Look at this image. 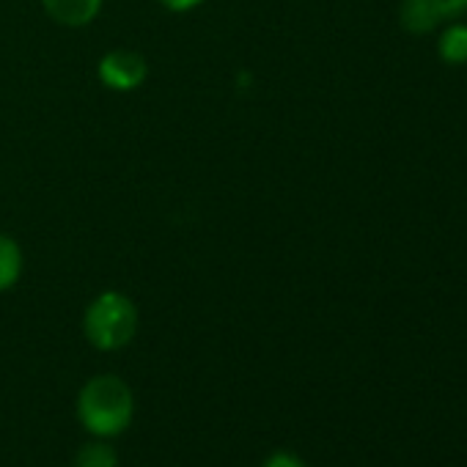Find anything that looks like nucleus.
<instances>
[{"instance_id":"nucleus-1","label":"nucleus","mask_w":467,"mask_h":467,"mask_svg":"<svg viewBox=\"0 0 467 467\" xmlns=\"http://www.w3.org/2000/svg\"><path fill=\"white\" fill-rule=\"evenodd\" d=\"M78 418L91 437L113 440L135 420V393L119 374H97L78 393Z\"/></svg>"},{"instance_id":"nucleus-2","label":"nucleus","mask_w":467,"mask_h":467,"mask_svg":"<svg viewBox=\"0 0 467 467\" xmlns=\"http://www.w3.org/2000/svg\"><path fill=\"white\" fill-rule=\"evenodd\" d=\"M140 314L132 297L108 289L99 292L83 314V336L99 352H119L130 347L138 336Z\"/></svg>"},{"instance_id":"nucleus-3","label":"nucleus","mask_w":467,"mask_h":467,"mask_svg":"<svg viewBox=\"0 0 467 467\" xmlns=\"http://www.w3.org/2000/svg\"><path fill=\"white\" fill-rule=\"evenodd\" d=\"M97 78L105 88L110 91H119V94H127V91H138L146 78H149V64L140 53L135 50H108L102 58H99V67H97Z\"/></svg>"},{"instance_id":"nucleus-4","label":"nucleus","mask_w":467,"mask_h":467,"mask_svg":"<svg viewBox=\"0 0 467 467\" xmlns=\"http://www.w3.org/2000/svg\"><path fill=\"white\" fill-rule=\"evenodd\" d=\"M464 9L456 0H401L399 6V23L407 34L426 36L437 26L459 17Z\"/></svg>"},{"instance_id":"nucleus-5","label":"nucleus","mask_w":467,"mask_h":467,"mask_svg":"<svg viewBox=\"0 0 467 467\" xmlns=\"http://www.w3.org/2000/svg\"><path fill=\"white\" fill-rule=\"evenodd\" d=\"M42 6L56 26L86 28L99 17L102 0H42Z\"/></svg>"},{"instance_id":"nucleus-6","label":"nucleus","mask_w":467,"mask_h":467,"mask_svg":"<svg viewBox=\"0 0 467 467\" xmlns=\"http://www.w3.org/2000/svg\"><path fill=\"white\" fill-rule=\"evenodd\" d=\"M23 270H26V256L20 243L9 237V234H0V295L20 284Z\"/></svg>"},{"instance_id":"nucleus-7","label":"nucleus","mask_w":467,"mask_h":467,"mask_svg":"<svg viewBox=\"0 0 467 467\" xmlns=\"http://www.w3.org/2000/svg\"><path fill=\"white\" fill-rule=\"evenodd\" d=\"M75 467H119V451L105 437H91L75 453Z\"/></svg>"},{"instance_id":"nucleus-8","label":"nucleus","mask_w":467,"mask_h":467,"mask_svg":"<svg viewBox=\"0 0 467 467\" xmlns=\"http://www.w3.org/2000/svg\"><path fill=\"white\" fill-rule=\"evenodd\" d=\"M437 53L448 67H462L467 64V26L451 23L437 42Z\"/></svg>"},{"instance_id":"nucleus-9","label":"nucleus","mask_w":467,"mask_h":467,"mask_svg":"<svg viewBox=\"0 0 467 467\" xmlns=\"http://www.w3.org/2000/svg\"><path fill=\"white\" fill-rule=\"evenodd\" d=\"M262 467H308V464L292 451H275L262 462Z\"/></svg>"},{"instance_id":"nucleus-10","label":"nucleus","mask_w":467,"mask_h":467,"mask_svg":"<svg viewBox=\"0 0 467 467\" xmlns=\"http://www.w3.org/2000/svg\"><path fill=\"white\" fill-rule=\"evenodd\" d=\"M157 4L165 9V12H173V15H187L192 9H198L203 0H157Z\"/></svg>"},{"instance_id":"nucleus-11","label":"nucleus","mask_w":467,"mask_h":467,"mask_svg":"<svg viewBox=\"0 0 467 467\" xmlns=\"http://www.w3.org/2000/svg\"><path fill=\"white\" fill-rule=\"evenodd\" d=\"M456 4H459V6H462L464 12H467V0H456Z\"/></svg>"}]
</instances>
